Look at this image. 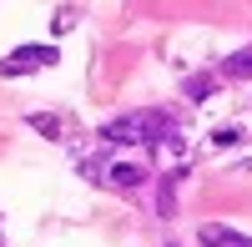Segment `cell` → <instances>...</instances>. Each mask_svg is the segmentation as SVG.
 <instances>
[{
    "mask_svg": "<svg viewBox=\"0 0 252 247\" xmlns=\"http://www.w3.org/2000/svg\"><path fill=\"white\" fill-rule=\"evenodd\" d=\"M242 141H247V126H242V121H227V126H217V131H212V147H217V152L242 147Z\"/></svg>",
    "mask_w": 252,
    "mask_h": 247,
    "instance_id": "cell-9",
    "label": "cell"
},
{
    "mask_svg": "<svg viewBox=\"0 0 252 247\" xmlns=\"http://www.w3.org/2000/svg\"><path fill=\"white\" fill-rule=\"evenodd\" d=\"M177 182H182V167L157 177V217H177Z\"/></svg>",
    "mask_w": 252,
    "mask_h": 247,
    "instance_id": "cell-4",
    "label": "cell"
},
{
    "mask_svg": "<svg viewBox=\"0 0 252 247\" xmlns=\"http://www.w3.org/2000/svg\"><path fill=\"white\" fill-rule=\"evenodd\" d=\"M197 237H202V247H252V237H242L237 227H222V222H207Z\"/></svg>",
    "mask_w": 252,
    "mask_h": 247,
    "instance_id": "cell-5",
    "label": "cell"
},
{
    "mask_svg": "<svg viewBox=\"0 0 252 247\" xmlns=\"http://www.w3.org/2000/svg\"><path fill=\"white\" fill-rule=\"evenodd\" d=\"M71 26H76V10H56V15H51V31H56V35H66Z\"/></svg>",
    "mask_w": 252,
    "mask_h": 247,
    "instance_id": "cell-10",
    "label": "cell"
},
{
    "mask_svg": "<svg viewBox=\"0 0 252 247\" xmlns=\"http://www.w3.org/2000/svg\"><path fill=\"white\" fill-rule=\"evenodd\" d=\"M26 121H31V131H40V136H51V141H61V131H66V121H61L56 111H31Z\"/></svg>",
    "mask_w": 252,
    "mask_h": 247,
    "instance_id": "cell-8",
    "label": "cell"
},
{
    "mask_svg": "<svg viewBox=\"0 0 252 247\" xmlns=\"http://www.w3.org/2000/svg\"><path fill=\"white\" fill-rule=\"evenodd\" d=\"M86 177L106 182V187H121V192H136L152 172H146L141 161H86Z\"/></svg>",
    "mask_w": 252,
    "mask_h": 247,
    "instance_id": "cell-2",
    "label": "cell"
},
{
    "mask_svg": "<svg viewBox=\"0 0 252 247\" xmlns=\"http://www.w3.org/2000/svg\"><path fill=\"white\" fill-rule=\"evenodd\" d=\"M172 126L177 121L161 116V111H131V116L106 121V126H101V141H106V147H157Z\"/></svg>",
    "mask_w": 252,
    "mask_h": 247,
    "instance_id": "cell-1",
    "label": "cell"
},
{
    "mask_svg": "<svg viewBox=\"0 0 252 247\" xmlns=\"http://www.w3.org/2000/svg\"><path fill=\"white\" fill-rule=\"evenodd\" d=\"M56 61H61V51H56V46H15L5 61H0V76H31V71L56 66Z\"/></svg>",
    "mask_w": 252,
    "mask_h": 247,
    "instance_id": "cell-3",
    "label": "cell"
},
{
    "mask_svg": "<svg viewBox=\"0 0 252 247\" xmlns=\"http://www.w3.org/2000/svg\"><path fill=\"white\" fill-rule=\"evenodd\" d=\"M182 91H187V101H212L217 76H212V71H197V76H187V81H182Z\"/></svg>",
    "mask_w": 252,
    "mask_h": 247,
    "instance_id": "cell-6",
    "label": "cell"
},
{
    "mask_svg": "<svg viewBox=\"0 0 252 247\" xmlns=\"http://www.w3.org/2000/svg\"><path fill=\"white\" fill-rule=\"evenodd\" d=\"M172 247H177V242H172Z\"/></svg>",
    "mask_w": 252,
    "mask_h": 247,
    "instance_id": "cell-11",
    "label": "cell"
},
{
    "mask_svg": "<svg viewBox=\"0 0 252 247\" xmlns=\"http://www.w3.org/2000/svg\"><path fill=\"white\" fill-rule=\"evenodd\" d=\"M222 76L227 81H252V46H242L237 56H227L222 61Z\"/></svg>",
    "mask_w": 252,
    "mask_h": 247,
    "instance_id": "cell-7",
    "label": "cell"
}]
</instances>
